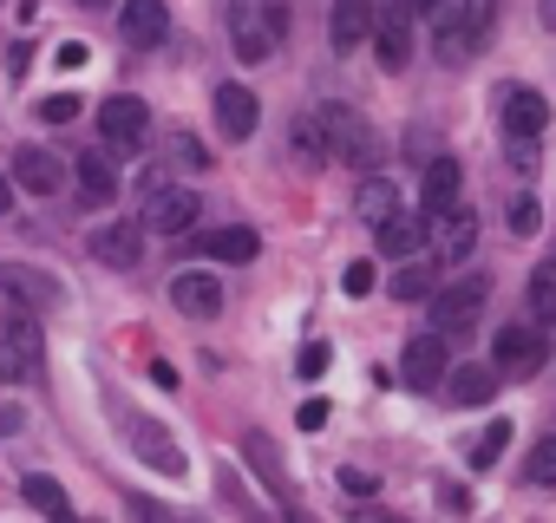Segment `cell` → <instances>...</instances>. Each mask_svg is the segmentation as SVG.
Here are the masks:
<instances>
[{"label":"cell","mask_w":556,"mask_h":523,"mask_svg":"<svg viewBox=\"0 0 556 523\" xmlns=\"http://www.w3.org/2000/svg\"><path fill=\"white\" fill-rule=\"evenodd\" d=\"M328 360H334V347H328V341H308V347H302V360H295V373H302V380H321V373H328Z\"/></svg>","instance_id":"cell-34"},{"label":"cell","mask_w":556,"mask_h":523,"mask_svg":"<svg viewBox=\"0 0 556 523\" xmlns=\"http://www.w3.org/2000/svg\"><path fill=\"white\" fill-rule=\"evenodd\" d=\"M328 419H334V406H328V399H308V406L295 412V425H302V432H321Z\"/></svg>","instance_id":"cell-36"},{"label":"cell","mask_w":556,"mask_h":523,"mask_svg":"<svg viewBox=\"0 0 556 523\" xmlns=\"http://www.w3.org/2000/svg\"><path fill=\"white\" fill-rule=\"evenodd\" d=\"M341 289L348 295H374V262H354V269L341 276Z\"/></svg>","instance_id":"cell-37"},{"label":"cell","mask_w":556,"mask_h":523,"mask_svg":"<svg viewBox=\"0 0 556 523\" xmlns=\"http://www.w3.org/2000/svg\"><path fill=\"white\" fill-rule=\"evenodd\" d=\"M543 360H549V341H543L536 321H530V328H504V334L491 341V367H497V373H523V380H530Z\"/></svg>","instance_id":"cell-5"},{"label":"cell","mask_w":556,"mask_h":523,"mask_svg":"<svg viewBox=\"0 0 556 523\" xmlns=\"http://www.w3.org/2000/svg\"><path fill=\"white\" fill-rule=\"evenodd\" d=\"M393 295H400V302H419V295H432V269H426V262H419V269H400Z\"/></svg>","instance_id":"cell-33"},{"label":"cell","mask_w":556,"mask_h":523,"mask_svg":"<svg viewBox=\"0 0 556 523\" xmlns=\"http://www.w3.org/2000/svg\"><path fill=\"white\" fill-rule=\"evenodd\" d=\"M79 183H86L92 203H112V196H118V170H112V157H79Z\"/></svg>","instance_id":"cell-28"},{"label":"cell","mask_w":556,"mask_h":523,"mask_svg":"<svg viewBox=\"0 0 556 523\" xmlns=\"http://www.w3.org/2000/svg\"><path fill=\"white\" fill-rule=\"evenodd\" d=\"M530 321L556 328V262H543V269L530 276Z\"/></svg>","instance_id":"cell-26"},{"label":"cell","mask_w":556,"mask_h":523,"mask_svg":"<svg viewBox=\"0 0 556 523\" xmlns=\"http://www.w3.org/2000/svg\"><path fill=\"white\" fill-rule=\"evenodd\" d=\"M14 183L34 190V196H53V190H60V157L40 151V144H21V151H14Z\"/></svg>","instance_id":"cell-18"},{"label":"cell","mask_w":556,"mask_h":523,"mask_svg":"<svg viewBox=\"0 0 556 523\" xmlns=\"http://www.w3.org/2000/svg\"><path fill=\"white\" fill-rule=\"evenodd\" d=\"M374 40V0H334L328 14V47L334 53H361Z\"/></svg>","instance_id":"cell-12"},{"label":"cell","mask_w":556,"mask_h":523,"mask_svg":"<svg viewBox=\"0 0 556 523\" xmlns=\"http://www.w3.org/2000/svg\"><path fill=\"white\" fill-rule=\"evenodd\" d=\"M118 34L131 47H157L170 34V14H164V0H118Z\"/></svg>","instance_id":"cell-14"},{"label":"cell","mask_w":556,"mask_h":523,"mask_svg":"<svg viewBox=\"0 0 556 523\" xmlns=\"http://www.w3.org/2000/svg\"><path fill=\"white\" fill-rule=\"evenodd\" d=\"M549 99L536 86H504V138H543Z\"/></svg>","instance_id":"cell-11"},{"label":"cell","mask_w":556,"mask_h":523,"mask_svg":"<svg viewBox=\"0 0 556 523\" xmlns=\"http://www.w3.org/2000/svg\"><path fill=\"white\" fill-rule=\"evenodd\" d=\"M341 490H354V497L367 490V497H374V490H380V477H374V471H354V464H348V471H341Z\"/></svg>","instance_id":"cell-38"},{"label":"cell","mask_w":556,"mask_h":523,"mask_svg":"<svg viewBox=\"0 0 556 523\" xmlns=\"http://www.w3.org/2000/svg\"><path fill=\"white\" fill-rule=\"evenodd\" d=\"M170 302H177V315L210 321V315L223 308V289H216V276H177V282H170Z\"/></svg>","instance_id":"cell-20"},{"label":"cell","mask_w":556,"mask_h":523,"mask_svg":"<svg viewBox=\"0 0 556 523\" xmlns=\"http://www.w3.org/2000/svg\"><path fill=\"white\" fill-rule=\"evenodd\" d=\"M374 60H380L387 73H406V60H413L406 8H374Z\"/></svg>","instance_id":"cell-10"},{"label":"cell","mask_w":556,"mask_h":523,"mask_svg":"<svg viewBox=\"0 0 556 523\" xmlns=\"http://www.w3.org/2000/svg\"><path fill=\"white\" fill-rule=\"evenodd\" d=\"M0 209H14V183L8 177H0Z\"/></svg>","instance_id":"cell-42"},{"label":"cell","mask_w":556,"mask_h":523,"mask_svg":"<svg viewBox=\"0 0 556 523\" xmlns=\"http://www.w3.org/2000/svg\"><path fill=\"white\" fill-rule=\"evenodd\" d=\"M92 255L105 262V269H138V262H144V222H105V229H92Z\"/></svg>","instance_id":"cell-13"},{"label":"cell","mask_w":556,"mask_h":523,"mask_svg":"<svg viewBox=\"0 0 556 523\" xmlns=\"http://www.w3.org/2000/svg\"><path fill=\"white\" fill-rule=\"evenodd\" d=\"M419 8V21L432 27V34H452V27H471V0H413Z\"/></svg>","instance_id":"cell-25"},{"label":"cell","mask_w":556,"mask_h":523,"mask_svg":"<svg viewBox=\"0 0 556 523\" xmlns=\"http://www.w3.org/2000/svg\"><path fill=\"white\" fill-rule=\"evenodd\" d=\"M497 380H504L497 367H458V373L445 380V393H452L458 406H484V399L497 393Z\"/></svg>","instance_id":"cell-23"},{"label":"cell","mask_w":556,"mask_h":523,"mask_svg":"<svg viewBox=\"0 0 556 523\" xmlns=\"http://www.w3.org/2000/svg\"><path fill=\"white\" fill-rule=\"evenodd\" d=\"M432 242H439V255H445V262H465V255L478 248V216H471V209H458V203H452V209H439V216H432Z\"/></svg>","instance_id":"cell-16"},{"label":"cell","mask_w":556,"mask_h":523,"mask_svg":"<svg viewBox=\"0 0 556 523\" xmlns=\"http://www.w3.org/2000/svg\"><path fill=\"white\" fill-rule=\"evenodd\" d=\"M0 289H14V295H21V302H34V308L66 302V289H60L53 276H34V269H21V262H8V269H0Z\"/></svg>","instance_id":"cell-22"},{"label":"cell","mask_w":556,"mask_h":523,"mask_svg":"<svg viewBox=\"0 0 556 523\" xmlns=\"http://www.w3.org/2000/svg\"><path fill=\"white\" fill-rule=\"evenodd\" d=\"M478 308H484V276H465V282H452V289L432 295V328L439 334H458V328L478 321Z\"/></svg>","instance_id":"cell-9"},{"label":"cell","mask_w":556,"mask_h":523,"mask_svg":"<svg viewBox=\"0 0 556 523\" xmlns=\"http://www.w3.org/2000/svg\"><path fill=\"white\" fill-rule=\"evenodd\" d=\"M21 425H27V412H21V406H0V438H14Z\"/></svg>","instance_id":"cell-40"},{"label":"cell","mask_w":556,"mask_h":523,"mask_svg":"<svg viewBox=\"0 0 556 523\" xmlns=\"http://www.w3.org/2000/svg\"><path fill=\"white\" fill-rule=\"evenodd\" d=\"M289 40V0H229V47L242 66H262Z\"/></svg>","instance_id":"cell-2"},{"label":"cell","mask_w":556,"mask_h":523,"mask_svg":"<svg viewBox=\"0 0 556 523\" xmlns=\"http://www.w3.org/2000/svg\"><path fill=\"white\" fill-rule=\"evenodd\" d=\"M21 497H27V503H34L40 516H73V497H66V490H60L53 477H40V471H34V477L21 484Z\"/></svg>","instance_id":"cell-27"},{"label":"cell","mask_w":556,"mask_h":523,"mask_svg":"<svg viewBox=\"0 0 556 523\" xmlns=\"http://www.w3.org/2000/svg\"><path fill=\"white\" fill-rule=\"evenodd\" d=\"M86 53H92V47H86V40H66V47H60V53H53V60H60V66H66V73H73V66H86Z\"/></svg>","instance_id":"cell-39"},{"label":"cell","mask_w":556,"mask_h":523,"mask_svg":"<svg viewBox=\"0 0 556 523\" xmlns=\"http://www.w3.org/2000/svg\"><path fill=\"white\" fill-rule=\"evenodd\" d=\"M79 8H105V0H79Z\"/></svg>","instance_id":"cell-43"},{"label":"cell","mask_w":556,"mask_h":523,"mask_svg":"<svg viewBox=\"0 0 556 523\" xmlns=\"http://www.w3.org/2000/svg\"><path fill=\"white\" fill-rule=\"evenodd\" d=\"M536 14H543V27L556 34V0H543V8H536Z\"/></svg>","instance_id":"cell-41"},{"label":"cell","mask_w":556,"mask_h":523,"mask_svg":"<svg viewBox=\"0 0 556 523\" xmlns=\"http://www.w3.org/2000/svg\"><path fill=\"white\" fill-rule=\"evenodd\" d=\"M203 255H210V262H255V255H262V235L242 229V222H229V229H210V235H203Z\"/></svg>","instance_id":"cell-21"},{"label":"cell","mask_w":556,"mask_h":523,"mask_svg":"<svg viewBox=\"0 0 556 523\" xmlns=\"http://www.w3.org/2000/svg\"><path fill=\"white\" fill-rule=\"evenodd\" d=\"M354 209H361V216H367V222L380 229V222H387V216L400 209V190H393L387 177H361V196H354Z\"/></svg>","instance_id":"cell-24"},{"label":"cell","mask_w":556,"mask_h":523,"mask_svg":"<svg viewBox=\"0 0 556 523\" xmlns=\"http://www.w3.org/2000/svg\"><path fill=\"white\" fill-rule=\"evenodd\" d=\"M131 451H138L144 464H157L164 477H184V471H190V458L177 451V438H170L164 425H144V419H131Z\"/></svg>","instance_id":"cell-15"},{"label":"cell","mask_w":556,"mask_h":523,"mask_svg":"<svg viewBox=\"0 0 556 523\" xmlns=\"http://www.w3.org/2000/svg\"><path fill=\"white\" fill-rule=\"evenodd\" d=\"M164 151H170V164H177V170H210V151H203L190 131H164Z\"/></svg>","instance_id":"cell-30"},{"label":"cell","mask_w":556,"mask_h":523,"mask_svg":"<svg viewBox=\"0 0 556 523\" xmlns=\"http://www.w3.org/2000/svg\"><path fill=\"white\" fill-rule=\"evenodd\" d=\"M426 242H432V209H426V203H419V209H406V203H400V209L380 222V255H393V262L419 255Z\"/></svg>","instance_id":"cell-8"},{"label":"cell","mask_w":556,"mask_h":523,"mask_svg":"<svg viewBox=\"0 0 556 523\" xmlns=\"http://www.w3.org/2000/svg\"><path fill=\"white\" fill-rule=\"evenodd\" d=\"M40 373V321L34 315H8L0 321V386H21Z\"/></svg>","instance_id":"cell-3"},{"label":"cell","mask_w":556,"mask_h":523,"mask_svg":"<svg viewBox=\"0 0 556 523\" xmlns=\"http://www.w3.org/2000/svg\"><path fill=\"white\" fill-rule=\"evenodd\" d=\"M504 445H510V419H491V425L478 432V445H471V471H491V464L504 458Z\"/></svg>","instance_id":"cell-29"},{"label":"cell","mask_w":556,"mask_h":523,"mask_svg":"<svg viewBox=\"0 0 556 523\" xmlns=\"http://www.w3.org/2000/svg\"><path fill=\"white\" fill-rule=\"evenodd\" d=\"M216 125H223V138H229V144H242V138L255 131V92H249V86H236V79H229V86H216Z\"/></svg>","instance_id":"cell-17"},{"label":"cell","mask_w":556,"mask_h":523,"mask_svg":"<svg viewBox=\"0 0 556 523\" xmlns=\"http://www.w3.org/2000/svg\"><path fill=\"white\" fill-rule=\"evenodd\" d=\"M99 138L112 144V151H138L144 138H151V112H144V99H131V92H118V99H105L99 105Z\"/></svg>","instance_id":"cell-4"},{"label":"cell","mask_w":556,"mask_h":523,"mask_svg":"<svg viewBox=\"0 0 556 523\" xmlns=\"http://www.w3.org/2000/svg\"><path fill=\"white\" fill-rule=\"evenodd\" d=\"M295 151H302L308 164L341 157V164H361V170H367L374 138H367V125H361L348 105H315V118H302V125H295Z\"/></svg>","instance_id":"cell-1"},{"label":"cell","mask_w":556,"mask_h":523,"mask_svg":"<svg viewBox=\"0 0 556 523\" xmlns=\"http://www.w3.org/2000/svg\"><path fill=\"white\" fill-rule=\"evenodd\" d=\"M40 118H47V125H66V118H79V99H73V92H53V99L40 105Z\"/></svg>","instance_id":"cell-35"},{"label":"cell","mask_w":556,"mask_h":523,"mask_svg":"<svg viewBox=\"0 0 556 523\" xmlns=\"http://www.w3.org/2000/svg\"><path fill=\"white\" fill-rule=\"evenodd\" d=\"M523 471H530V484H536V490H556V438H536Z\"/></svg>","instance_id":"cell-31"},{"label":"cell","mask_w":556,"mask_h":523,"mask_svg":"<svg viewBox=\"0 0 556 523\" xmlns=\"http://www.w3.org/2000/svg\"><path fill=\"white\" fill-rule=\"evenodd\" d=\"M458 183H465L458 157H426V183H419V203L439 216V209H452V203H458Z\"/></svg>","instance_id":"cell-19"},{"label":"cell","mask_w":556,"mask_h":523,"mask_svg":"<svg viewBox=\"0 0 556 523\" xmlns=\"http://www.w3.org/2000/svg\"><path fill=\"white\" fill-rule=\"evenodd\" d=\"M197 190H177V183H151V196H144V229H157V235H184L190 222H197Z\"/></svg>","instance_id":"cell-6"},{"label":"cell","mask_w":556,"mask_h":523,"mask_svg":"<svg viewBox=\"0 0 556 523\" xmlns=\"http://www.w3.org/2000/svg\"><path fill=\"white\" fill-rule=\"evenodd\" d=\"M536 222H543V203L523 190V196L510 203V235H536Z\"/></svg>","instance_id":"cell-32"},{"label":"cell","mask_w":556,"mask_h":523,"mask_svg":"<svg viewBox=\"0 0 556 523\" xmlns=\"http://www.w3.org/2000/svg\"><path fill=\"white\" fill-rule=\"evenodd\" d=\"M400 380H406L413 393H432V386H445V334H439V328L406 341V354H400Z\"/></svg>","instance_id":"cell-7"}]
</instances>
